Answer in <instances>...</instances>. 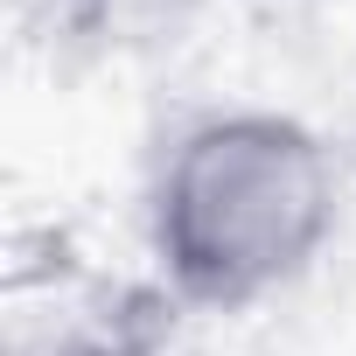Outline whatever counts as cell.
I'll list each match as a JSON object with an SVG mask.
<instances>
[{
  "mask_svg": "<svg viewBox=\"0 0 356 356\" xmlns=\"http://www.w3.org/2000/svg\"><path fill=\"white\" fill-rule=\"evenodd\" d=\"M35 356H154V342L133 321H112V328H70V335L42 342Z\"/></svg>",
  "mask_w": 356,
  "mask_h": 356,
  "instance_id": "cell-2",
  "label": "cell"
},
{
  "mask_svg": "<svg viewBox=\"0 0 356 356\" xmlns=\"http://www.w3.org/2000/svg\"><path fill=\"white\" fill-rule=\"evenodd\" d=\"M342 210L335 154L293 112H210L175 133L147 189V238L175 300L238 314L293 286Z\"/></svg>",
  "mask_w": 356,
  "mask_h": 356,
  "instance_id": "cell-1",
  "label": "cell"
}]
</instances>
